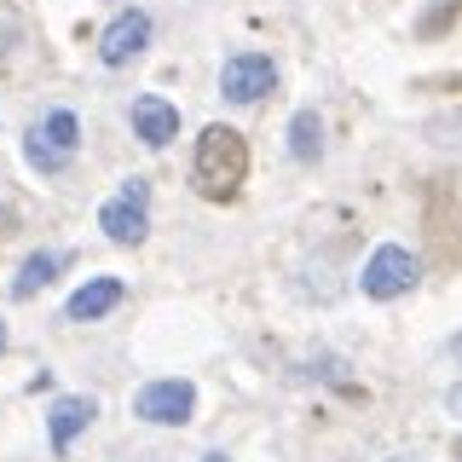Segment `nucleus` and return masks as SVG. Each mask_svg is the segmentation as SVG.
Wrapping results in <instances>:
<instances>
[{"instance_id": "nucleus-17", "label": "nucleus", "mask_w": 462, "mask_h": 462, "mask_svg": "<svg viewBox=\"0 0 462 462\" xmlns=\"http://www.w3.org/2000/svg\"><path fill=\"white\" fill-rule=\"evenodd\" d=\"M387 462H416V457H387Z\"/></svg>"}, {"instance_id": "nucleus-1", "label": "nucleus", "mask_w": 462, "mask_h": 462, "mask_svg": "<svg viewBox=\"0 0 462 462\" xmlns=\"http://www.w3.org/2000/svg\"><path fill=\"white\" fill-rule=\"evenodd\" d=\"M249 180V144H243L237 127L226 122H208L197 139V156H191V185L208 202H231Z\"/></svg>"}, {"instance_id": "nucleus-18", "label": "nucleus", "mask_w": 462, "mask_h": 462, "mask_svg": "<svg viewBox=\"0 0 462 462\" xmlns=\"http://www.w3.org/2000/svg\"><path fill=\"white\" fill-rule=\"evenodd\" d=\"M457 457H462V439H457Z\"/></svg>"}, {"instance_id": "nucleus-5", "label": "nucleus", "mask_w": 462, "mask_h": 462, "mask_svg": "<svg viewBox=\"0 0 462 462\" xmlns=\"http://www.w3.org/2000/svg\"><path fill=\"white\" fill-rule=\"evenodd\" d=\"M76 144H81V122L69 110H52L47 122H35L29 127V168H41V173H58L69 162V156H76Z\"/></svg>"}, {"instance_id": "nucleus-16", "label": "nucleus", "mask_w": 462, "mask_h": 462, "mask_svg": "<svg viewBox=\"0 0 462 462\" xmlns=\"http://www.w3.org/2000/svg\"><path fill=\"white\" fill-rule=\"evenodd\" d=\"M202 462H226V451H208V457H202Z\"/></svg>"}, {"instance_id": "nucleus-9", "label": "nucleus", "mask_w": 462, "mask_h": 462, "mask_svg": "<svg viewBox=\"0 0 462 462\" xmlns=\"http://www.w3.org/2000/svg\"><path fill=\"white\" fill-rule=\"evenodd\" d=\"M134 134L151 144V151H162V144L180 134V110L168 105V98H156V93H144L134 98Z\"/></svg>"}, {"instance_id": "nucleus-7", "label": "nucleus", "mask_w": 462, "mask_h": 462, "mask_svg": "<svg viewBox=\"0 0 462 462\" xmlns=\"http://www.w3.org/2000/svg\"><path fill=\"white\" fill-rule=\"evenodd\" d=\"M144 47H151V12H139V6L116 12V18L105 23V35H98V58H105L110 69L127 64V58H139Z\"/></svg>"}, {"instance_id": "nucleus-3", "label": "nucleus", "mask_w": 462, "mask_h": 462, "mask_svg": "<svg viewBox=\"0 0 462 462\" xmlns=\"http://www.w3.org/2000/svg\"><path fill=\"white\" fill-rule=\"evenodd\" d=\"M416 254L404 249V243H382L370 260H365V278H358V289H365L370 300H399L416 289Z\"/></svg>"}, {"instance_id": "nucleus-10", "label": "nucleus", "mask_w": 462, "mask_h": 462, "mask_svg": "<svg viewBox=\"0 0 462 462\" xmlns=\"http://www.w3.org/2000/svg\"><path fill=\"white\" fill-rule=\"evenodd\" d=\"M110 307H122V278H93V283H81L76 295H69L64 318L69 324H93V318H105Z\"/></svg>"}, {"instance_id": "nucleus-15", "label": "nucleus", "mask_w": 462, "mask_h": 462, "mask_svg": "<svg viewBox=\"0 0 462 462\" xmlns=\"http://www.w3.org/2000/svg\"><path fill=\"white\" fill-rule=\"evenodd\" d=\"M0 353H6V318H0Z\"/></svg>"}, {"instance_id": "nucleus-2", "label": "nucleus", "mask_w": 462, "mask_h": 462, "mask_svg": "<svg viewBox=\"0 0 462 462\" xmlns=\"http://www.w3.org/2000/svg\"><path fill=\"white\" fill-rule=\"evenodd\" d=\"M134 416L156 428H185L197 416V387L180 382V375H162V382H144L134 393Z\"/></svg>"}, {"instance_id": "nucleus-4", "label": "nucleus", "mask_w": 462, "mask_h": 462, "mask_svg": "<svg viewBox=\"0 0 462 462\" xmlns=\"http://www.w3.org/2000/svg\"><path fill=\"white\" fill-rule=\"evenodd\" d=\"M98 231H110V243H144V231H151V185L122 180V191L98 208Z\"/></svg>"}, {"instance_id": "nucleus-11", "label": "nucleus", "mask_w": 462, "mask_h": 462, "mask_svg": "<svg viewBox=\"0 0 462 462\" xmlns=\"http://www.w3.org/2000/svg\"><path fill=\"white\" fill-rule=\"evenodd\" d=\"M58 272H64V254H58V249L29 254L23 266H18V278H12V295H18V300H35L41 289H47V283L58 278Z\"/></svg>"}, {"instance_id": "nucleus-8", "label": "nucleus", "mask_w": 462, "mask_h": 462, "mask_svg": "<svg viewBox=\"0 0 462 462\" xmlns=\"http://www.w3.org/2000/svg\"><path fill=\"white\" fill-rule=\"evenodd\" d=\"M98 416V404L87 399V393H64V399H52V411H47V439H52V451L64 457L69 445H76V433L87 428Z\"/></svg>"}, {"instance_id": "nucleus-6", "label": "nucleus", "mask_w": 462, "mask_h": 462, "mask_svg": "<svg viewBox=\"0 0 462 462\" xmlns=\"http://www.w3.org/2000/svg\"><path fill=\"white\" fill-rule=\"evenodd\" d=\"M272 87H278V69H272L266 52H237V58H226L220 93L231 98V105H254V98H266Z\"/></svg>"}, {"instance_id": "nucleus-14", "label": "nucleus", "mask_w": 462, "mask_h": 462, "mask_svg": "<svg viewBox=\"0 0 462 462\" xmlns=\"http://www.w3.org/2000/svg\"><path fill=\"white\" fill-rule=\"evenodd\" d=\"M445 346H451V353H457V358H462V336H451V341H445Z\"/></svg>"}, {"instance_id": "nucleus-13", "label": "nucleus", "mask_w": 462, "mask_h": 462, "mask_svg": "<svg viewBox=\"0 0 462 462\" xmlns=\"http://www.w3.org/2000/svg\"><path fill=\"white\" fill-rule=\"evenodd\" d=\"M445 411H451V416H462V382L451 387V393H445Z\"/></svg>"}, {"instance_id": "nucleus-12", "label": "nucleus", "mask_w": 462, "mask_h": 462, "mask_svg": "<svg viewBox=\"0 0 462 462\" xmlns=\"http://www.w3.org/2000/svg\"><path fill=\"white\" fill-rule=\"evenodd\" d=\"M318 151H324V122H318V110H295V122H289V156H295V162H318Z\"/></svg>"}]
</instances>
